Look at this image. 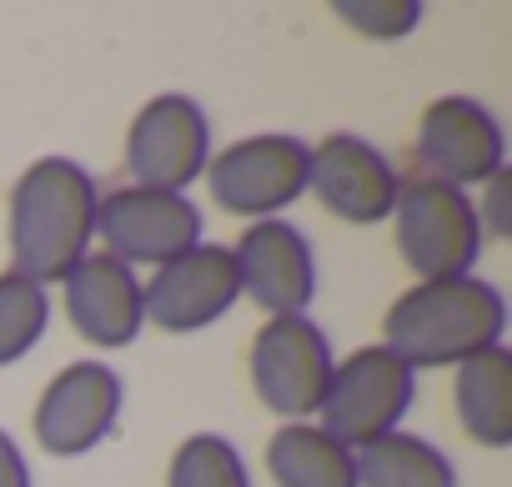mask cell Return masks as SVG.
<instances>
[{
  "instance_id": "6da1fadb",
  "label": "cell",
  "mask_w": 512,
  "mask_h": 487,
  "mask_svg": "<svg viewBox=\"0 0 512 487\" xmlns=\"http://www.w3.org/2000/svg\"><path fill=\"white\" fill-rule=\"evenodd\" d=\"M96 181L71 156H41L11 186V272L31 282H66L96 236Z\"/></svg>"
},
{
  "instance_id": "7a4b0ae2",
  "label": "cell",
  "mask_w": 512,
  "mask_h": 487,
  "mask_svg": "<svg viewBox=\"0 0 512 487\" xmlns=\"http://www.w3.org/2000/svg\"><path fill=\"white\" fill-rule=\"evenodd\" d=\"M382 332H387L382 347H392L412 372L417 367H462L467 357L502 347L507 302L482 277L417 282L412 292H402L387 307Z\"/></svg>"
},
{
  "instance_id": "3957f363",
  "label": "cell",
  "mask_w": 512,
  "mask_h": 487,
  "mask_svg": "<svg viewBox=\"0 0 512 487\" xmlns=\"http://www.w3.org/2000/svg\"><path fill=\"white\" fill-rule=\"evenodd\" d=\"M392 231H397V252L417 282L472 277V267L482 257L477 201L432 176L402 181L397 206H392Z\"/></svg>"
},
{
  "instance_id": "277c9868",
  "label": "cell",
  "mask_w": 512,
  "mask_h": 487,
  "mask_svg": "<svg viewBox=\"0 0 512 487\" xmlns=\"http://www.w3.org/2000/svg\"><path fill=\"white\" fill-rule=\"evenodd\" d=\"M412 387H417V372L392 347H382V342L357 347L347 362L332 367L327 397L317 407V417H322L317 427L357 452V447L397 432V422L412 407Z\"/></svg>"
},
{
  "instance_id": "5b68a950",
  "label": "cell",
  "mask_w": 512,
  "mask_h": 487,
  "mask_svg": "<svg viewBox=\"0 0 512 487\" xmlns=\"http://www.w3.org/2000/svg\"><path fill=\"white\" fill-rule=\"evenodd\" d=\"M307 161H312V146L302 136H282V131L246 136L206 161V186L221 211L267 221L307 191Z\"/></svg>"
},
{
  "instance_id": "8992f818",
  "label": "cell",
  "mask_w": 512,
  "mask_h": 487,
  "mask_svg": "<svg viewBox=\"0 0 512 487\" xmlns=\"http://www.w3.org/2000/svg\"><path fill=\"white\" fill-rule=\"evenodd\" d=\"M332 342L327 332L302 317H267L262 332L251 337V387L287 422H302L322 407L332 382Z\"/></svg>"
},
{
  "instance_id": "52a82bcc",
  "label": "cell",
  "mask_w": 512,
  "mask_h": 487,
  "mask_svg": "<svg viewBox=\"0 0 512 487\" xmlns=\"http://www.w3.org/2000/svg\"><path fill=\"white\" fill-rule=\"evenodd\" d=\"M96 236L126 267H166L201 247V206L176 191L121 186L96 201Z\"/></svg>"
},
{
  "instance_id": "ba28073f",
  "label": "cell",
  "mask_w": 512,
  "mask_h": 487,
  "mask_svg": "<svg viewBox=\"0 0 512 487\" xmlns=\"http://www.w3.org/2000/svg\"><path fill=\"white\" fill-rule=\"evenodd\" d=\"M206 161H211V126L191 96L166 91L136 111L126 131V171L136 186L186 196V186L206 176Z\"/></svg>"
},
{
  "instance_id": "9c48e42d",
  "label": "cell",
  "mask_w": 512,
  "mask_h": 487,
  "mask_svg": "<svg viewBox=\"0 0 512 487\" xmlns=\"http://www.w3.org/2000/svg\"><path fill=\"white\" fill-rule=\"evenodd\" d=\"M236 282L241 297H251L267 317H302L317 297V257H312V241L302 236V226L267 216V221H251L236 247Z\"/></svg>"
},
{
  "instance_id": "30bf717a",
  "label": "cell",
  "mask_w": 512,
  "mask_h": 487,
  "mask_svg": "<svg viewBox=\"0 0 512 487\" xmlns=\"http://www.w3.org/2000/svg\"><path fill=\"white\" fill-rule=\"evenodd\" d=\"M121 377L106 362H71L51 377L36 402L31 432L51 457H81L101 447L121 417Z\"/></svg>"
},
{
  "instance_id": "8fae6325",
  "label": "cell",
  "mask_w": 512,
  "mask_h": 487,
  "mask_svg": "<svg viewBox=\"0 0 512 487\" xmlns=\"http://www.w3.org/2000/svg\"><path fill=\"white\" fill-rule=\"evenodd\" d=\"M241 297V282H236V262H231V247H191L186 257L156 267V277L141 287V312L151 327L161 332H201L211 322H221Z\"/></svg>"
},
{
  "instance_id": "7c38bea8",
  "label": "cell",
  "mask_w": 512,
  "mask_h": 487,
  "mask_svg": "<svg viewBox=\"0 0 512 487\" xmlns=\"http://www.w3.org/2000/svg\"><path fill=\"white\" fill-rule=\"evenodd\" d=\"M507 136L497 116L472 96H437L417 121V156L432 181L447 186H482L502 171Z\"/></svg>"
},
{
  "instance_id": "4fadbf2b",
  "label": "cell",
  "mask_w": 512,
  "mask_h": 487,
  "mask_svg": "<svg viewBox=\"0 0 512 487\" xmlns=\"http://www.w3.org/2000/svg\"><path fill=\"white\" fill-rule=\"evenodd\" d=\"M307 186L312 196L347 226H377L392 216L397 206V191H402V176L397 166L362 136H327L322 146H312V161H307Z\"/></svg>"
},
{
  "instance_id": "5bb4252c",
  "label": "cell",
  "mask_w": 512,
  "mask_h": 487,
  "mask_svg": "<svg viewBox=\"0 0 512 487\" xmlns=\"http://www.w3.org/2000/svg\"><path fill=\"white\" fill-rule=\"evenodd\" d=\"M61 292H66V317L76 337H86L91 347H131L146 327L141 277L111 252H86L66 272Z\"/></svg>"
},
{
  "instance_id": "9a60e30c",
  "label": "cell",
  "mask_w": 512,
  "mask_h": 487,
  "mask_svg": "<svg viewBox=\"0 0 512 487\" xmlns=\"http://www.w3.org/2000/svg\"><path fill=\"white\" fill-rule=\"evenodd\" d=\"M452 402H457L462 432L472 442L502 452L512 442V352L507 347H487V352L467 357L457 367Z\"/></svg>"
},
{
  "instance_id": "2e32d148",
  "label": "cell",
  "mask_w": 512,
  "mask_h": 487,
  "mask_svg": "<svg viewBox=\"0 0 512 487\" xmlns=\"http://www.w3.org/2000/svg\"><path fill=\"white\" fill-rule=\"evenodd\" d=\"M267 472L277 487H357V452L312 422H287L267 442Z\"/></svg>"
},
{
  "instance_id": "e0dca14e",
  "label": "cell",
  "mask_w": 512,
  "mask_h": 487,
  "mask_svg": "<svg viewBox=\"0 0 512 487\" xmlns=\"http://www.w3.org/2000/svg\"><path fill=\"white\" fill-rule=\"evenodd\" d=\"M357 487H457V467L437 442L397 427L357 447Z\"/></svg>"
},
{
  "instance_id": "ac0fdd59",
  "label": "cell",
  "mask_w": 512,
  "mask_h": 487,
  "mask_svg": "<svg viewBox=\"0 0 512 487\" xmlns=\"http://www.w3.org/2000/svg\"><path fill=\"white\" fill-rule=\"evenodd\" d=\"M51 322V297L41 282L21 277V272H0V367L21 362Z\"/></svg>"
},
{
  "instance_id": "d6986e66",
  "label": "cell",
  "mask_w": 512,
  "mask_h": 487,
  "mask_svg": "<svg viewBox=\"0 0 512 487\" xmlns=\"http://www.w3.org/2000/svg\"><path fill=\"white\" fill-rule=\"evenodd\" d=\"M166 487H251L241 452L216 437V432H196L176 447L171 467H166Z\"/></svg>"
},
{
  "instance_id": "ffe728a7",
  "label": "cell",
  "mask_w": 512,
  "mask_h": 487,
  "mask_svg": "<svg viewBox=\"0 0 512 487\" xmlns=\"http://www.w3.org/2000/svg\"><path fill=\"white\" fill-rule=\"evenodd\" d=\"M337 21H347L357 36L372 41H402L422 26V6L417 0H337Z\"/></svg>"
},
{
  "instance_id": "44dd1931",
  "label": "cell",
  "mask_w": 512,
  "mask_h": 487,
  "mask_svg": "<svg viewBox=\"0 0 512 487\" xmlns=\"http://www.w3.org/2000/svg\"><path fill=\"white\" fill-rule=\"evenodd\" d=\"M0 487H31V467H26V452L21 442L0 427Z\"/></svg>"
}]
</instances>
